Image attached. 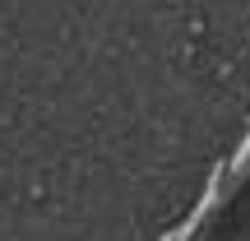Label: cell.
Here are the masks:
<instances>
[{
    "mask_svg": "<svg viewBox=\"0 0 250 241\" xmlns=\"http://www.w3.org/2000/svg\"><path fill=\"white\" fill-rule=\"evenodd\" d=\"M246 181H250V134L236 144V153H232L227 162H213V167H208L204 195H199V204L190 209V218L176 227V232H162L158 241H204L208 227L218 223V214L232 204V195L246 186Z\"/></svg>",
    "mask_w": 250,
    "mask_h": 241,
    "instance_id": "cell-1",
    "label": "cell"
}]
</instances>
